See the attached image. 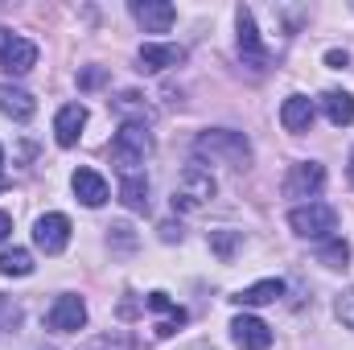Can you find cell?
Here are the masks:
<instances>
[{"label":"cell","instance_id":"6da1fadb","mask_svg":"<svg viewBox=\"0 0 354 350\" xmlns=\"http://www.w3.org/2000/svg\"><path fill=\"white\" fill-rule=\"evenodd\" d=\"M194 149L210 161H223L231 169H248L252 165V140L243 132H231V128H210L194 140Z\"/></svg>","mask_w":354,"mask_h":350},{"label":"cell","instance_id":"7a4b0ae2","mask_svg":"<svg viewBox=\"0 0 354 350\" xmlns=\"http://www.w3.org/2000/svg\"><path fill=\"white\" fill-rule=\"evenodd\" d=\"M218 194V181L214 174L202 165V161H189L181 177H177V190H174V210H202V206H210V198Z\"/></svg>","mask_w":354,"mask_h":350},{"label":"cell","instance_id":"3957f363","mask_svg":"<svg viewBox=\"0 0 354 350\" xmlns=\"http://www.w3.org/2000/svg\"><path fill=\"white\" fill-rule=\"evenodd\" d=\"M288 227L301 239H334L338 231V210L330 202H301L288 210Z\"/></svg>","mask_w":354,"mask_h":350},{"label":"cell","instance_id":"277c9868","mask_svg":"<svg viewBox=\"0 0 354 350\" xmlns=\"http://www.w3.org/2000/svg\"><path fill=\"white\" fill-rule=\"evenodd\" d=\"M149 153H153V140H149L145 128L124 124V128L115 132V140H111V161H115L120 177H132L145 161H149Z\"/></svg>","mask_w":354,"mask_h":350},{"label":"cell","instance_id":"5b68a950","mask_svg":"<svg viewBox=\"0 0 354 350\" xmlns=\"http://www.w3.org/2000/svg\"><path fill=\"white\" fill-rule=\"evenodd\" d=\"M0 66L8 75H29L37 66V46L12 29H0Z\"/></svg>","mask_w":354,"mask_h":350},{"label":"cell","instance_id":"8992f818","mask_svg":"<svg viewBox=\"0 0 354 350\" xmlns=\"http://www.w3.org/2000/svg\"><path fill=\"white\" fill-rule=\"evenodd\" d=\"M235 25H239V58H243V66L264 71V66H268V50H264V42H260L256 17H252V8H248V4H239V8H235Z\"/></svg>","mask_w":354,"mask_h":350},{"label":"cell","instance_id":"52a82bcc","mask_svg":"<svg viewBox=\"0 0 354 350\" xmlns=\"http://www.w3.org/2000/svg\"><path fill=\"white\" fill-rule=\"evenodd\" d=\"M33 243H37L46 256H62V252H66V243H71V219H66V214H58V210L41 214V219L33 223Z\"/></svg>","mask_w":354,"mask_h":350},{"label":"cell","instance_id":"ba28073f","mask_svg":"<svg viewBox=\"0 0 354 350\" xmlns=\"http://www.w3.org/2000/svg\"><path fill=\"white\" fill-rule=\"evenodd\" d=\"M46 326H50L54 334H79V330L87 326V305H83V297H75V293L58 297V301L50 305V313H46Z\"/></svg>","mask_w":354,"mask_h":350},{"label":"cell","instance_id":"9c48e42d","mask_svg":"<svg viewBox=\"0 0 354 350\" xmlns=\"http://www.w3.org/2000/svg\"><path fill=\"white\" fill-rule=\"evenodd\" d=\"M322 185H326V165H317V161H301V165H292L288 177H284V198H317L322 194Z\"/></svg>","mask_w":354,"mask_h":350},{"label":"cell","instance_id":"30bf717a","mask_svg":"<svg viewBox=\"0 0 354 350\" xmlns=\"http://www.w3.org/2000/svg\"><path fill=\"white\" fill-rule=\"evenodd\" d=\"M111 103V111L124 120V124H132V128H149L153 120H157V107L140 95V91H120L115 99H107Z\"/></svg>","mask_w":354,"mask_h":350},{"label":"cell","instance_id":"8fae6325","mask_svg":"<svg viewBox=\"0 0 354 350\" xmlns=\"http://www.w3.org/2000/svg\"><path fill=\"white\" fill-rule=\"evenodd\" d=\"M132 17L145 25V33H169L177 21V8L169 0H132Z\"/></svg>","mask_w":354,"mask_h":350},{"label":"cell","instance_id":"7c38bea8","mask_svg":"<svg viewBox=\"0 0 354 350\" xmlns=\"http://www.w3.org/2000/svg\"><path fill=\"white\" fill-rule=\"evenodd\" d=\"M231 338H235L239 350H268L272 347V330H268V322H260L256 313H239L231 322Z\"/></svg>","mask_w":354,"mask_h":350},{"label":"cell","instance_id":"4fadbf2b","mask_svg":"<svg viewBox=\"0 0 354 350\" xmlns=\"http://www.w3.org/2000/svg\"><path fill=\"white\" fill-rule=\"evenodd\" d=\"M83 128H87V107H83V103L58 107V116H54V140H58L62 149H75L79 136H83Z\"/></svg>","mask_w":354,"mask_h":350},{"label":"cell","instance_id":"5bb4252c","mask_svg":"<svg viewBox=\"0 0 354 350\" xmlns=\"http://www.w3.org/2000/svg\"><path fill=\"white\" fill-rule=\"evenodd\" d=\"M136 58H140V71L161 75V71H169V66H181V62H185V50H181V46H165V42H145Z\"/></svg>","mask_w":354,"mask_h":350},{"label":"cell","instance_id":"9a60e30c","mask_svg":"<svg viewBox=\"0 0 354 350\" xmlns=\"http://www.w3.org/2000/svg\"><path fill=\"white\" fill-rule=\"evenodd\" d=\"M313 120H317L313 99H305V95H288V99H284V107H280V124H284V132H309Z\"/></svg>","mask_w":354,"mask_h":350},{"label":"cell","instance_id":"2e32d148","mask_svg":"<svg viewBox=\"0 0 354 350\" xmlns=\"http://www.w3.org/2000/svg\"><path fill=\"white\" fill-rule=\"evenodd\" d=\"M0 111H4V116H12L17 124H25V120H33V111H37V99H33L25 87L0 83Z\"/></svg>","mask_w":354,"mask_h":350},{"label":"cell","instance_id":"e0dca14e","mask_svg":"<svg viewBox=\"0 0 354 350\" xmlns=\"http://www.w3.org/2000/svg\"><path fill=\"white\" fill-rule=\"evenodd\" d=\"M71 190H75V198L83 206H103L107 202V181H103V174H95V169H75Z\"/></svg>","mask_w":354,"mask_h":350},{"label":"cell","instance_id":"ac0fdd59","mask_svg":"<svg viewBox=\"0 0 354 350\" xmlns=\"http://www.w3.org/2000/svg\"><path fill=\"white\" fill-rule=\"evenodd\" d=\"M276 297H284V280H260V284H248V288H239L231 301L235 305H243V309H252V305H272Z\"/></svg>","mask_w":354,"mask_h":350},{"label":"cell","instance_id":"d6986e66","mask_svg":"<svg viewBox=\"0 0 354 350\" xmlns=\"http://www.w3.org/2000/svg\"><path fill=\"white\" fill-rule=\"evenodd\" d=\"M322 107H326V120L334 128H351L354 124V95L351 91H326L322 95Z\"/></svg>","mask_w":354,"mask_h":350},{"label":"cell","instance_id":"ffe728a7","mask_svg":"<svg viewBox=\"0 0 354 350\" xmlns=\"http://www.w3.org/2000/svg\"><path fill=\"white\" fill-rule=\"evenodd\" d=\"M145 305H149V309H157V313H165V322L157 326V334H161V338H169L177 326H185V309H177L174 301H169V293H161V288H157V293H149V301H145Z\"/></svg>","mask_w":354,"mask_h":350},{"label":"cell","instance_id":"44dd1931","mask_svg":"<svg viewBox=\"0 0 354 350\" xmlns=\"http://www.w3.org/2000/svg\"><path fill=\"white\" fill-rule=\"evenodd\" d=\"M120 202H124L128 210H136V214L149 210V181H145V174L120 177Z\"/></svg>","mask_w":354,"mask_h":350},{"label":"cell","instance_id":"7402d4cb","mask_svg":"<svg viewBox=\"0 0 354 350\" xmlns=\"http://www.w3.org/2000/svg\"><path fill=\"white\" fill-rule=\"evenodd\" d=\"M239 248H243V231H210V252L218 260H235Z\"/></svg>","mask_w":354,"mask_h":350},{"label":"cell","instance_id":"603a6c76","mask_svg":"<svg viewBox=\"0 0 354 350\" xmlns=\"http://www.w3.org/2000/svg\"><path fill=\"white\" fill-rule=\"evenodd\" d=\"M0 272L4 276H29L33 272V256L25 248H8V252H0Z\"/></svg>","mask_w":354,"mask_h":350},{"label":"cell","instance_id":"cb8c5ba5","mask_svg":"<svg viewBox=\"0 0 354 350\" xmlns=\"http://www.w3.org/2000/svg\"><path fill=\"white\" fill-rule=\"evenodd\" d=\"M317 260L326 264V268H346L351 264V243L346 239H326L317 248Z\"/></svg>","mask_w":354,"mask_h":350},{"label":"cell","instance_id":"d4e9b609","mask_svg":"<svg viewBox=\"0 0 354 350\" xmlns=\"http://www.w3.org/2000/svg\"><path fill=\"white\" fill-rule=\"evenodd\" d=\"M334 313H338V322H342V326H351V330H354V288H346V293L338 297Z\"/></svg>","mask_w":354,"mask_h":350},{"label":"cell","instance_id":"484cf974","mask_svg":"<svg viewBox=\"0 0 354 350\" xmlns=\"http://www.w3.org/2000/svg\"><path fill=\"white\" fill-rule=\"evenodd\" d=\"M17 322H21V309H17L8 297H0V334H4V330H12Z\"/></svg>","mask_w":354,"mask_h":350},{"label":"cell","instance_id":"4316f807","mask_svg":"<svg viewBox=\"0 0 354 350\" xmlns=\"http://www.w3.org/2000/svg\"><path fill=\"white\" fill-rule=\"evenodd\" d=\"M91 350H132V338L128 334H107V338H99Z\"/></svg>","mask_w":354,"mask_h":350},{"label":"cell","instance_id":"83f0119b","mask_svg":"<svg viewBox=\"0 0 354 350\" xmlns=\"http://www.w3.org/2000/svg\"><path fill=\"white\" fill-rule=\"evenodd\" d=\"M99 83H103V71H99V66H91V71L79 75V87H83V91H95Z\"/></svg>","mask_w":354,"mask_h":350},{"label":"cell","instance_id":"f1b7e54d","mask_svg":"<svg viewBox=\"0 0 354 350\" xmlns=\"http://www.w3.org/2000/svg\"><path fill=\"white\" fill-rule=\"evenodd\" d=\"M346 62H351V58H346V50H330V54H326V66H334V71H342Z\"/></svg>","mask_w":354,"mask_h":350},{"label":"cell","instance_id":"f546056e","mask_svg":"<svg viewBox=\"0 0 354 350\" xmlns=\"http://www.w3.org/2000/svg\"><path fill=\"white\" fill-rule=\"evenodd\" d=\"M161 239H165V243L181 239V227H174V223H161Z\"/></svg>","mask_w":354,"mask_h":350},{"label":"cell","instance_id":"4dcf8cb0","mask_svg":"<svg viewBox=\"0 0 354 350\" xmlns=\"http://www.w3.org/2000/svg\"><path fill=\"white\" fill-rule=\"evenodd\" d=\"M8 231H12V219H8V214L0 210V239H8Z\"/></svg>","mask_w":354,"mask_h":350},{"label":"cell","instance_id":"1f68e13d","mask_svg":"<svg viewBox=\"0 0 354 350\" xmlns=\"http://www.w3.org/2000/svg\"><path fill=\"white\" fill-rule=\"evenodd\" d=\"M185 350H214V347H202V342H194V347H185Z\"/></svg>","mask_w":354,"mask_h":350},{"label":"cell","instance_id":"d6a6232c","mask_svg":"<svg viewBox=\"0 0 354 350\" xmlns=\"http://www.w3.org/2000/svg\"><path fill=\"white\" fill-rule=\"evenodd\" d=\"M0 169H4V149H0Z\"/></svg>","mask_w":354,"mask_h":350},{"label":"cell","instance_id":"836d02e7","mask_svg":"<svg viewBox=\"0 0 354 350\" xmlns=\"http://www.w3.org/2000/svg\"><path fill=\"white\" fill-rule=\"evenodd\" d=\"M351 185H354V161H351Z\"/></svg>","mask_w":354,"mask_h":350},{"label":"cell","instance_id":"e575fe53","mask_svg":"<svg viewBox=\"0 0 354 350\" xmlns=\"http://www.w3.org/2000/svg\"><path fill=\"white\" fill-rule=\"evenodd\" d=\"M0 190H4V177H0Z\"/></svg>","mask_w":354,"mask_h":350}]
</instances>
